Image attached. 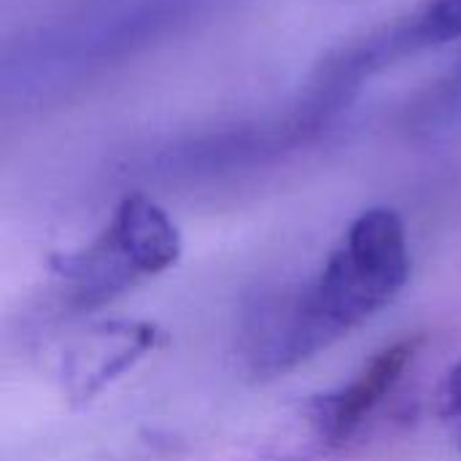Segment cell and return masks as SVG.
<instances>
[{
  "label": "cell",
  "mask_w": 461,
  "mask_h": 461,
  "mask_svg": "<svg viewBox=\"0 0 461 461\" xmlns=\"http://www.w3.org/2000/svg\"><path fill=\"white\" fill-rule=\"evenodd\" d=\"M411 278L405 221L394 208L359 213L330 251L321 273L281 308L265 311L251 346L259 378H276L338 340L348 338L392 305Z\"/></svg>",
  "instance_id": "6da1fadb"
},
{
  "label": "cell",
  "mask_w": 461,
  "mask_h": 461,
  "mask_svg": "<svg viewBox=\"0 0 461 461\" xmlns=\"http://www.w3.org/2000/svg\"><path fill=\"white\" fill-rule=\"evenodd\" d=\"M181 257L176 221L143 192L127 194L105 230L73 254H57L51 273L76 313L100 308L143 278L170 270Z\"/></svg>",
  "instance_id": "7a4b0ae2"
},
{
  "label": "cell",
  "mask_w": 461,
  "mask_h": 461,
  "mask_svg": "<svg viewBox=\"0 0 461 461\" xmlns=\"http://www.w3.org/2000/svg\"><path fill=\"white\" fill-rule=\"evenodd\" d=\"M419 346L421 338H402L378 351L346 386L311 400L303 411L305 440L300 456L313 459L346 446L402 381Z\"/></svg>",
  "instance_id": "3957f363"
},
{
  "label": "cell",
  "mask_w": 461,
  "mask_h": 461,
  "mask_svg": "<svg viewBox=\"0 0 461 461\" xmlns=\"http://www.w3.org/2000/svg\"><path fill=\"white\" fill-rule=\"evenodd\" d=\"M159 343V330L146 321H108L86 330V335L65 354L62 378L73 402H89L113 378L132 370Z\"/></svg>",
  "instance_id": "277c9868"
},
{
  "label": "cell",
  "mask_w": 461,
  "mask_h": 461,
  "mask_svg": "<svg viewBox=\"0 0 461 461\" xmlns=\"http://www.w3.org/2000/svg\"><path fill=\"white\" fill-rule=\"evenodd\" d=\"M384 35L394 59L448 46L461 38V0H424L411 16L386 24Z\"/></svg>",
  "instance_id": "5b68a950"
},
{
  "label": "cell",
  "mask_w": 461,
  "mask_h": 461,
  "mask_svg": "<svg viewBox=\"0 0 461 461\" xmlns=\"http://www.w3.org/2000/svg\"><path fill=\"white\" fill-rule=\"evenodd\" d=\"M446 416L454 421V429H456L461 446V359L451 367L448 381H446Z\"/></svg>",
  "instance_id": "8992f818"
}]
</instances>
